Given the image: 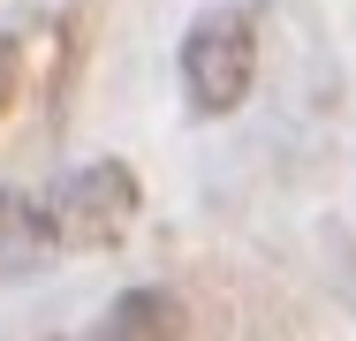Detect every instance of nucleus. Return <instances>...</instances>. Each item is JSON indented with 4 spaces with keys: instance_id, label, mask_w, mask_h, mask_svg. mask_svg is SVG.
I'll return each mask as SVG.
<instances>
[{
    "instance_id": "1",
    "label": "nucleus",
    "mask_w": 356,
    "mask_h": 341,
    "mask_svg": "<svg viewBox=\"0 0 356 341\" xmlns=\"http://www.w3.org/2000/svg\"><path fill=\"white\" fill-rule=\"evenodd\" d=\"M258 76V23L243 8H205L182 31V99L197 114H235Z\"/></svg>"
},
{
    "instance_id": "2",
    "label": "nucleus",
    "mask_w": 356,
    "mask_h": 341,
    "mask_svg": "<svg viewBox=\"0 0 356 341\" xmlns=\"http://www.w3.org/2000/svg\"><path fill=\"white\" fill-rule=\"evenodd\" d=\"M129 220H137V175H129L122 159H91V167H76L69 182L54 190V205H46V228H54V243H69V251H99V243H114Z\"/></svg>"
},
{
    "instance_id": "3",
    "label": "nucleus",
    "mask_w": 356,
    "mask_h": 341,
    "mask_svg": "<svg viewBox=\"0 0 356 341\" xmlns=\"http://www.w3.org/2000/svg\"><path fill=\"white\" fill-rule=\"evenodd\" d=\"M91 341H182V303L167 288H129V296L106 303Z\"/></svg>"
},
{
    "instance_id": "4",
    "label": "nucleus",
    "mask_w": 356,
    "mask_h": 341,
    "mask_svg": "<svg viewBox=\"0 0 356 341\" xmlns=\"http://www.w3.org/2000/svg\"><path fill=\"white\" fill-rule=\"evenodd\" d=\"M8 91H15V46L0 38V106H8Z\"/></svg>"
}]
</instances>
